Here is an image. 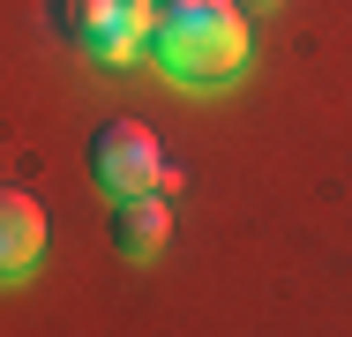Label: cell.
I'll return each mask as SVG.
<instances>
[{
    "label": "cell",
    "mask_w": 352,
    "mask_h": 337,
    "mask_svg": "<svg viewBox=\"0 0 352 337\" xmlns=\"http://www.w3.org/2000/svg\"><path fill=\"white\" fill-rule=\"evenodd\" d=\"M45 255V210L15 188H0V277H23Z\"/></svg>",
    "instance_id": "4"
},
{
    "label": "cell",
    "mask_w": 352,
    "mask_h": 337,
    "mask_svg": "<svg viewBox=\"0 0 352 337\" xmlns=\"http://www.w3.org/2000/svg\"><path fill=\"white\" fill-rule=\"evenodd\" d=\"M248 8H285V0H248Z\"/></svg>",
    "instance_id": "6"
},
{
    "label": "cell",
    "mask_w": 352,
    "mask_h": 337,
    "mask_svg": "<svg viewBox=\"0 0 352 337\" xmlns=\"http://www.w3.org/2000/svg\"><path fill=\"white\" fill-rule=\"evenodd\" d=\"M90 180H98V195H105V202L150 195V188L165 180V150H157V135L142 128V120H105V128L90 135Z\"/></svg>",
    "instance_id": "3"
},
{
    "label": "cell",
    "mask_w": 352,
    "mask_h": 337,
    "mask_svg": "<svg viewBox=\"0 0 352 337\" xmlns=\"http://www.w3.org/2000/svg\"><path fill=\"white\" fill-rule=\"evenodd\" d=\"M157 67L195 90L232 83L248 67V15L232 0H173L157 15Z\"/></svg>",
    "instance_id": "1"
},
{
    "label": "cell",
    "mask_w": 352,
    "mask_h": 337,
    "mask_svg": "<svg viewBox=\"0 0 352 337\" xmlns=\"http://www.w3.org/2000/svg\"><path fill=\"white\" fill-rule=\"evenodd\" d=\"M165 240H173V210L157 195H120L113 202V248H120L128 263H150Z\"/></svg>",
    "instance_id": "5"
},
{
    "label": "cell",
    "mask_w": 352,
    "mask_h": 337,
    "mask_svg": "<svg viewBox=\"0 0 352 337\" xmlns=\"http://www.w3.org/2000/svg\"><path fill=\"white\" fill-rule=\"evenodd\" d=\"M53 30L90 67H128L150 30V0H53Z\"/></svg>",
    "instance_id": "2"
}]
</instances>
